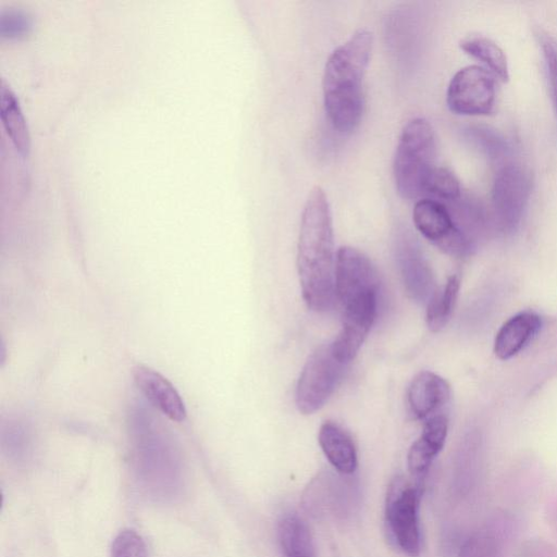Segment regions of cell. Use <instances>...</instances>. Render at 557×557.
Wrapping results in <instances>:
<instances>
[{"label": "cell", "mask_w": 557, "mask_h": 557, "mask_svg": "<svg viewBox=\"0 0 557 557\" xmlns=\"http://www.w3.org/2000/svg\"><path fill=\"white\" fill-rule=\"evenodd\" d=\"M334 235L325 191L314 186L306 200L297 246V269L307 307L322 312L331 308L335 294Z\"/></svg>", "instance_id": "1"}, {"label": "cell", "mask_w": 557, "mask_h": 557, "mask_svg": "<svg viewBox=\"0 0 557 557\" xmlns=\"http://www.w3.org/2000/svg\"><path fill=\"white\" fill-rule=\"evenodd\" d=\"M373 45L372 33L359 28L329 57L322 77L324 109L333 127L351 133L363 112V78Z\"/></svg>", "instance_id": "2"}, {"label": "cell", "mask_w": 557, "mask_h": 557, "mask_svg": "<svg viewBox=\"0 0 557 557\" xmlns=\"http://www.w3.org/2000/svg\"><path fill=\"white\" fill-rule=\"evenodd\" d=\"M436 140L431 124L414 117L404 126L396 147L393 174L397 193L405 199L424 195L426 181L433 171Z\"/></svg>", "instance_id": "3"}, {"label": "cell", "mask_w": 557, "mask_h": 557, "mask_svg": "<svg viewBox=\"0 0 557 557\" xmlns=\"http://www.w3.org/2000/svg\"><path fill=\"white\" fill-rule=\"evenodd\" d=\"M136 472L143 488L159 500L176 497L184 485L175 449L152 433L138 436L135 453Z\"/></svg>", "instance_id": "4"}, {"label": "cell", "mask_w": 557, "mask_h": 557, "mask_svg": "<svg viewBox=\"0 0 557 557\" xmlns=\"http://www.w3.org/2000/svg\"><path fill=\"white\" fill-rule=\"evenodd\" d=\"M421 494L420 483L413 485L401 475L391 481L386 493L387 530L396 546L410 557H418L421 549L418 519Z\"/></svg>", "instance_id": "5"}, {"label": "cell", "mask_w": 557, "mask_h": 557, "mask_svg": "<svg viewBox=\"0 0 557 557\" xmlns=\"http://www.w3.org/2000/svg\"><path fill=\"white\" fill-rule=\"evenodd\" d=\"M346 363L339 361L331 344L317 348L306 361L296 386V406L304 414L319 410L335 391Z\"/></svg>", "instance_id": "6"}, {"label": "cell", "mask_w": 557, "mask_h": 557, "mask_svg": "<svg viewBox=\"0 0 557 557\" xmlns=\"http://www.w3.org/2000/svg\"><path fill=\"white\" fill-rule=\"evenodd\" d=\"M531 189V176L523 166L513 162L499 166L492 186V219L495 227L506 234L519 227Z\"/></svg>", "instance_id": "7"}, {"label": "cell", "mask_w": 557, "mask_h": 557, "mask_svg": "<svg viewBox=\"0 0 557 557\" xmlns=\"http://www.w3.org/2000/svg\"><path fill=\"white\" fill-rule=\"evenodd\" d=\"M412 219L416 228L447 255L463 258L476 248L457 227L447 206L438 200L424 198L417 201Z\"/></svg>", "instance_id": "8"}, {"label": "cell", "mask_w": 557, "mask_h": 557, "mask_svg": "<svg viewBox=\"0 0 557 557\" xmlns=\"http://www.w3.org/2000/svg\"><path fill=\"white\" fill-rule=\"evenodd\" d=\"M446 102L456 114H490L495 104V81L492 73L478 65L462 67L449 82Z\"/></svg>", "instance_id": "9"}, {"label": "cell", "mask_w": 557, "mask_h": 557, "mask_svg": "<svg viewBox=\"0 0 557 557\" xmlns=\"http://www.w3.org/2000/svg\"><path fill=\"white\" fill-rule=\"evenodd\" d=\"M133 377L140 393L162 414L175 422L186 419L187 410L181 395L161 373L137 364L133 368Z\"/></svg>", "instance_id": "10"}, {"label": "cell", "mask_w": 557, "mask_h": 557, "mask_svg": "<svg viewBox=\"0 0 557 557\" xmlns=\"http://www.w3.org/2000/svg\"><path fill=\"white\" fill-rule=\"evenodd\" d=\"M397 259L408 295L426 302L436 290L432 270L412 238L403 236L397 246Z\"/></svg>", "instance_id": "11"}, {"label": "cell", "mask_w": 557, "mask_h": 557, "mask_svg": "<svg viewBox=\"0 0 557 557\" xmlns=\"http://www.w3.org/2000/svg\"><path fill=\"white\" fill-rule=\"evenodd\" d=\"M450 396V385L444 377L431 371H421L409 385L407 400L414 418L428 420L440 413Z\"/></svg>", "instance_id": "12"}, {"label": "cell", "mask_w": 557, "mask_h": 557, "mask_svg": "<svg viewBox=\"0 0 557 557\" xmlns=\"http://www.w3.org/2000/svg\"><path fill=\"white\" fill-rule=\"evenodd\" d=\"M336 475L329 471L319 472L307 485L301 504L308 515L321 518L329 512L344 513L348 502L347 490Z\"/></svg>", "instance_id": "13"}, {"label": "cell", "mask_w": 557, "mask_h": 557, "mask_svg": "<svg viewBox=\"0 0 557 557\" xmlns=\"http://www.w3.org/2000/svg\"><path fill=\"white\" fill-rule=\"evenodd\" d=\"M448 432V420L443 413L435 414L423 425L420 436L408 451V469L412 476L422 481L434 458L443 449Z\"/></svg>", "instance_id": "14"}, {"label": "cell", "mask_w": 557, "mask_h": 557, "mask_svg": "<svg viewBox=\"0 0 557 557\" xmlns=\"http://www.w3.org/2000/svg\"><path fill=\"white\" fill-rule=\"evenodd\" d=\"M541 317L531 311L519 312L503 323L494 339V354L499 360H509L523 350L539 334Z\"/></svg>", "instance_id": "15"}, {"label": "cell", "mask_w": 557, "mask_h": 557, "mask_svg": "<svg viewBox=\"0 0 557 557\" xmlns=\"http://www.w3.org/2000/svg\"><path fill=\"white\" fill-rule=\"evenodd\" d=\"M319 444L331 462L342 474L355 472L358 465L357 450L350 435L334 421H325L319 430Z\"/></svg>", "instance_id": "16"}, {"label": "cell", "mask_w": 557, "mask_h": 557, "mask_svg": "<svg viewBox=\"0 0 557 557\" xmlns=\"http://www.w3.org/2000/svg\"><path fill=\"white\" fill-rule=\"evenodd\" d=\"M278 541L284 557H314V545L306 522L296 515L285 516L278 524Z\"/></svg>", "instance_id": "17"}, {"label": "cell", "mask_w": 557, "mask_h": 557, "mask_svg": "<svg viewBox=\"0 0 557 557\" xmlns=\"http://www.w3.org/2000/svg\"><path fill=\"white\" fill-rule=\"evenodd\" d=\"M0 111L2 123L16 149L23 154L28 153L29 135L24 115L14 92L3 79L0 84Z\"/></svg>", "instance_id": "18"}, {"label": "cell", "mask_w": 557, "mask_h": 557, "mask_svg": "<svg viewBox=\"0 0 557 557\" xmlns=\"http://www.w3.org/2000/svg\"><path fill=\"white\" fill-rule=\"evenodd\" d=\"M460 289V276L451 274L445 285L436 289L426 307V324L433 332L441 331L449 321Z\"/></svg>", "instance_id": "19"}, {"label": "cell", "mask_w": 557, "mask_h": 557, "mask_svg": "<svg viewBox=\"0 0 557 557\" xmlns=\"http://www.w3.org/2000/svg\"><path fill=\"white\" fill-rule=\"evenodd\" d=\"M460 48L469 55L481 61L490 73L497 76L502 82L509 78L507 58L500 47L493 40L470 36L460 41Z\"/></svg>", "instance_id": "20"}, {"label": "cell", "mask_w": 557, "mask_h": 557, "mask_svg": "<svg viewBox=\"0 0 557 557\" xmlns=\"http://www.w3.org/2000/svg\"><path fill=\"white\" fill-rule=\"evenodd\" d=\"M466 139L485 157L494 162L507 163L511 152L507 139L487 126H470L465 129Z\"/></svg>", "instance_id": "21"}, {"label": "cell", "mask_w": 557, "mask_h": 557, "mask_svg": "<svg viewBox=\"0 0 557 557\" xmlns=\"http://www.w3.org/2000/svg\"><path fill=\"white\" fill-rule=\"evenodd\" d=\"M424 195H431L450 203L459 199L462 194L455 174L446 168L435 166L426 181Z\"/></svg>", "instance_id": "22"}, {"label": "cell", "mask_w": 557, "mask_h": 557, "mask_svg": "<svg viewBox=\"0 0 557 557\" xmlns=\"http://www.w3.org/2000/svg\"><path fill=\"white\" fill-rule=\"evenodd\" d=\"M498 547V540L491 530H480L468 536L458 549L457 557H491Z\"/></svg>", "instance_id": "23"}, {"label": "cell", "mask_w": 557, "mask_h": 557, "mask_svg": "<svg viewBox=\"0 0 557 557\" xmlns=\"http://www.w3.org/2000/svg\"><path fill=\"white\" fill-rule=\"evenodd\" d=\"M111 557H147L146 544L137 532L123 530L112 542Z\"/></svg>", "instance_id": "24"}, {"label": "cell", "mask_w": 557, "mask_h": 557, "mask_svg": "<svg viewBox=\"0 0 557 557\" xmlns=\"http://www.w3.org/2000/svg\"><path fill=\"white\" fill-rule=\"evenodd\" d=\"M30 25L29 17L21 11H9L1 16V33L7 36H18Z\"/></svg>", "instance_id": "25"}, {"label": "cell", "mask_w": 557, "mask_h": 557, "mask_svg": "<svg viewBox=\"0 0 557 557\" xmlns=\"http://www.w3.org/2000/svg\"><path fill=\"white\" fill-rule=\"evenodd\" d=\"M542 48L547 63L549 82L552 85V90L557 107V49L547 39H544L542 41Z\"/></svg>", "instance_id": "26"}]
</instances>
